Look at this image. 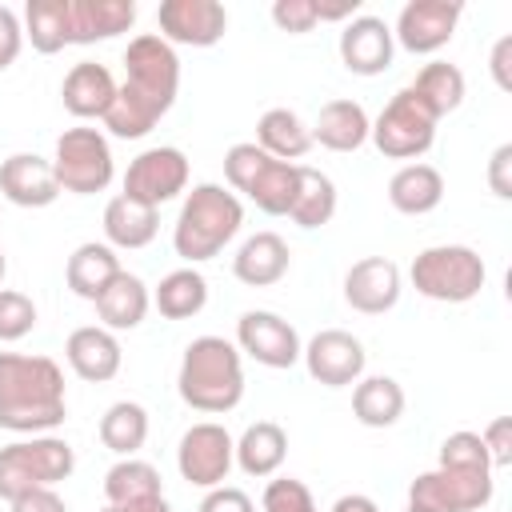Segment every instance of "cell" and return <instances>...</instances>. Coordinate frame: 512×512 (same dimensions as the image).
Returning <instances> with one entry per match:
<instances>
[{
	"label": "cell",
	"instance_id": "1",
	"mask_svg": "<svg viewBox=\"0 0 512 512\" xmlns=\"http://www.w3.org/2000/svg\"><path fill=\"white\" fill-rule=\"evenodd\" d=\"M180 92V56L156 32H140L124 48V84H116V100L104 112V128L116 140L148 136Z\"/></svg>",
	"mask_w": 512,
	"mask_h": 512
},
{
	"label": "cell",
	"instance_id": "2",
	"mask_svg": "<svg viewBox=\"0 0 512 512\" xmlns=\"http://www.w3.org/2000/svg\"><path fill=\"white\" fill-rule=\"evenodd\" d=\"M68 416L64 372L52 356L0 352V428L16 436H44Z\"/></svg>",
	"mask_w": 512,
	"mask_h": 512
},
{
	"label": "cell",
	"instance_id": "3",
	"mask_svg": "<svg viewBox=\"0 0 512 512\" xmlns=\"http://www.w3.org/2000/svg\"><path fill=\"white\" fill-rule=\"evenodd\" d=\"M176 392L192 412L224 416L244 400V356L224 336H196L176 372Z\"/></svg>",
	"mask_w": 512,
	"mask_h": 512
},
{
	"label": "cell",
	"instance_id": "4",
	"mask_svg": "<svg viewBox=\"0 0 512 512\" xmlns=\"http://www.w3.org/2000/svg\"><path fill=\"white\" fill-rule=\"evenodd\" d=\"M240 224H244V204L232 188L212 184V180L192 184V192L184 196L180 216L172 224V248L184 264L196 268V264L220 256L236 240Z\"/></svg>",
	"mask_w": 512,
	"mask_h": 512
},
{
	"label": "cell",
	"instance_id": "5",
	"mask_svg": "<svg viewBox=\"0 0 512 512\" xmlns=\"http://www.w3.org/2000/svg\"><path fill=\"white\" fill-rule=\"evenodd\" d=\"M76 468V452L64 436L44 432L28 440H12L0 448V500H16L36 488H56Z\"/></svg>",
	"mask_w": 512,
	"mask_h": 512
},
{
	"label": "cell",
	"instance_id": "6",
	"mask_svg": "<svg viewBox=\"0 0 512 512\" xmlns=\"http://www.w3.org/2000/svg\"><path fill=\"white\" fill-rule=\"evenodd\" d=\"M408 280L420 296H428L436 304H468L480 296L488 268H484L480 252L468 244H432L412 256Z\"/></svg>",
	"mask_w": 512,
	"mask_h": 512
},
{
	"label": "cell",
	"instance_id": "7",
	"mask_svg": "<svg viewBox=\"0 0 512 512\" xmlns=\"http://www.w3.org/2000/svg\"><path fill=\"white\" fill-rule=\"evenodd\" d=\"M52 172L60 192L72 196H96L112 184L116 176V160H112V144L100 128H64L56 136V152H52Z\"/></svg>",
	"mask_w": 512,
	"mask_h": 512
},
{
	"label": "cell",
	"instance_id": "8",
	"mask_svg": "<svg viewBox=\"0 0 512 512\" xmlns=\"http://www.w3.org/2000/svg\"><path fill=\"white\" fill-rule=\"evenodd\" d=\"M436 116L416 100V92L412 88H400L388 104H384V112L372 120V132H368V140L388 156V160H420L432 144H436Z\"/></svg>",
	"mask_w": 512,
	"mask_h": 512
},
{
	"label": "cell",
	"instance_id": "9",
	"mask_svg": "<svg viewBox=\"0 0 512 512\" xmlns=\"http://www.w3.org/2000/svg\"><path fill=\"white\" fill-rule=\"evenodd\" d=\"M496 484L492 472H464V468H428L408 484V508L420 512H484Z\"/></svg>",
	"mask_w": 512,
	"mask_h": 512
},
{
	"label": "cell",
	"instance_id": "10",
	"mask_svg": "<svg viewBox=\"0 0 512 512\" xmlns=\"http://www.w3.org/2000/svg\"><path fill=\"white\" fill-rule=\"evenodd\" d=\"M232 464H236V440H232V432H228L224 424H216V420L192 424V428L180 436V444H176V468H180V476H184L188 484L204 488V492H208V488H220V484L228 480Z\"/></svg>",
	"mask_w": 512,
	"mask_h": 512
},
{
	"label": "cell",
	"instance_id": "11",
	"mask_svg": "<svg viewBox=\"0 0 512 512\" xmlns=\"http://www.w3.org/2000/svg\"><path fill=\"white\" fill-rule=\"evenodd\" d=\"M180 192H188V156L172 144L144 148L124 172V196H132L140 204L160 208V204L176 200Z\"/></svg>",
	"mask_w": 512,
	"mask_h": 512
},
{
	"label": "cell",
	"instance_id": "12",
	"mask_svg": "<svg viewBox=\"0 0 512 512\" xmlns=\"http://www.w3.org/2000/svg\"><path fill=\"white\" fill-rule=\"evenodd\" d=\"M236 348H240V356L264 364V368H292L304 352L300 332L280 312H268V308H252L236 320Z\"/></svg>",
	"mask_w": 512,
	"mask_h": 512
},
{
	"label": "cell",
	"instance_id": "13",
	"mask_svg": "<svg viewBox=\"0 0 512 512\" xmlns=\"http://www.w3.org/2000/svg\"><path fill=\"white\" fill-rule=\"evenodd\" d=\"M156 28L172 48H212L228 32V12L220 0H164L156 8Z\"/></svg>",
	"mask_w": 512,
	"mask_h": 512
},
{
	"label": "cell",
	"instance_id": "14",
	"mask_svg": "<svg viewBox=\"0 0 512 512\" xmlns=\"http://www.w3.org/2000/svg\"><path fill=\"white\" fill-rule=\"evenodd\" d=\"M460 12H464L460 0H408L396 16L392 40L412 56H432L456 36Z\"/></svg>",
	"mask_w": 512,
	"mask_h": 512
},
{
	"label": "cell",
	"instance_id": "15",
	"mask_svg": "<svg viewBox=\"0 0 512 512\" xmlns=\"http://www.w3.org/2000/svg\"><path fill=\"white\" fill-rule=\"evenodd\" d=\"M300 360H304V368H308V376H312L316 384H324V388H352V384L364 376L368 352H364V344H360L352 332H344V328H324V332H316V336L304 344Z\"/></svg>",
	"mask_w": 512,
	"mask_h": 512
},
{
	"label": "cell",
	"instance_id": "16",
	"mask_svg": "<svg viewBox=\"0 0 512 512\" xmlns=\"http://www.w3.org/2000/svg\"><path fill=\"white\" fill-rule=\"evenodd\" d=\"M404 276L388 256H364L344 272V304L360 316H384L396 308Z\"/></svg>",
	"mask_w": 512,
	"mask_h": 512
},
{
	"label": "cell",
	"instance_id": "17",
	"mask_svg": "<svg viewBox=\"0 0 512 512\" xmlns=\"http://www.w3.org/2000/svg\"><path fill=\"white\" fill-rule=\"evenodd\" d=\"M336 48H340V64L352 76H380V72L392 68V56H396L392 28L380 16H352L340 28Z\"/></svg>",
	"mask_w": 512,
	"mask_h": 512
},
{
	"label": "cell",
	"instance_id": "18",
	"mask_svg": "<svg viewBox=\"0 0 512 512\" xmlns=\"http://www.w3.org/2000/svg\"><path fill=\"white\" fill-rule=\"evenodd\" d=\"M0 196L16 208H48L60 196L52 160L36 152H12L8 160H0Z\"/></svg>",
	"mask_w": 512,
	"mask_h": 512
},
{
	"label": "cell",
	"instance_id": "19",
	"mask_svg": "<svg viewBox=\"0 0 512 512\" xmlns=\"http://www.w3.org/2000/svg\"><path fill=\"white\" fill-rule=\"evenodd\" d=\"M64 360L84 384H108L124 364V348H120L116 332H108L100 324H84L64 340Z\"/></svg>",
	"mask_w": 512,
	"mask_h": 512
},
{
	"label": "cell",
	"instance_id": "20",
	"mask_svg": "<svg viewBox=\"0 0 512 512\" xmlns=\"http://www.w3.org/2000/svg\"><path fill=\"white\" fill-rule=\"evenodd\" d=\"M60 100L76 120H104V112L116 100V76L96 60H80L68 68L60 84Z\"/></svg>",
	"mask_w": 512,
	"mask_h": 512
},
{
	"label": "cell",
	"instance_id": "21",
	"mask_svg": "<svg viewBox=\"0 0 512 512\" xmlns=\"http://www.w3.org/2000/svg\"><path fill=\"white\" fill-rule=\"evenodd\" d=\"M288 268H292V252H288L284 236H276V232L248 236L232 256V276L248 288H272L288 276Z\"/></svg>",
	"mask_w": 512,
	"mask_h": 512
},
{
	"label": "cell",
	"instance_id": "22",
	"mask_svg": "<svg viewBox=\"0 0 512 512\" xmlns=\"http://www.w3.org/2000/svg\"><path fill=\"white\" fill-rule=\"evenodd\" d=\"M136 24L132 0H68V44H96Z\"/></svg>",
	"mask_w": 512,
	"mask_h": 512
},
{
	"label": "cell",
	"instance_id": "23",
	"mask_svg": "<svg viewBox=\"0 0 512 512\" xmlns=\"http://www.w3.org/2000/svg\"><path fill=\"white\" fill-rule=\"evenodd\" d=\"M96 304V316H100V328L108 332H132L144 324L148 308H152V292L148 284L136 276V272H116V280L92 300Z\"/></svg>",
	"mask_w": 512,
	"mask_h": 512
},
{
	"label": "cell",
	"instance_id": "24",
	"mask_svg": "<svg viewBox=\"0 0 512 512\" xmlns=\"http://www.w3.org/2000/svg\"><path fill=\"white\" fill-rule=\"evenodd\" d=\"M308 132H312V144H320L328 152H356L368 144L372 120H368L364 104H356V100H328Z\"/></svg>",
	"mask_w": 512,
	"mask_h": 512
},
{
	"label": "cell",
	"instance_id": "25",
	"mask_svg": "<svg viewBox=\"0 0 512 512\" xmlns=\"http://www.w3.org/2000/svg\"><path fill=\"white\" fill-rule=\"evenodd\" d=\"M440 200H444V176L424 160L400 164L388 180V204L400 216H428L432 208H440Z\"/></svg>",
	"mask_w": 512,
	"mask_h": 512
},
{
	"label": "cell",
	"instance_id": "26",
	"mask_svg": "<svg viewBox=\"0 0 512 512\" xmlns=\"http://www.w3.org/2000/svg\"><path fill=\"white\" fill-rule=\"evenodd\" d=\"M160 232V208L152 204H140L132 196H112L104 204V236H108V248H148Z\"/></svg>",
	"mask_w": 512,
	"mask_h": 512
},
{
	"label": "cell",
	"instance_id": "27",
	"mask_svg": "<svg viewBox=\"0 0 512 512\" xmlns=\"http://www.w3.org/2000/svg\"><path fill=\"white\" fill-rule=\"evenodd\" d=\"M284 456H288V432L276 420H256L236 440V464H240L244 476L272 480L280 472Z\"/></svg>",
	"mask_w": 512,
	"mask_h": 512
},
{
	"label": "cell",
	"instance_id": "28",
	"mask_svg": "<svg viewBox=\"0 0 512 512\" xmlns=\"http://www.w3.org/2000/svg\"><path fill=\"white\" fill-rule=\"evenodd\" d=\"M404 388L392 376H360L352 384V416L364 428H392L404 416Z\"/></svg>",
	"mask_w": 512,
	"mask_h": 512
},
{
	"label": "cell",
	"instance_id": "29",
	"mask_svg": "<svg viewBox=\"0 0 512 512\" xmlns=\"http://www.w3.org/2000/svg\"><path fill=\"white\" fill-rule=\"evenodd\" d=\"M116 272H120L116 248L96 244V240L80 244V248L68 256V264H64V280H68V288H72L80 300H96V296L116 280Z\"/></svg>",
	"mask_w": 512,
	"mask_h": 512
},
{
	"label": "cell",
	"instance_id": "30",
	"mask_svg": "<svg viewBox=\"0 0 512 512\" xmlns=\"http://www.w3.org/2000/svg\"><path fill=\"white\" fill-rule=\"evenodd\" d=\"M204 304H208V280L192 264L160 276V284L152 288V308L164 320H192L204 312Z\"/></svg>",
	"mask_w": 512,
	"mask_h": 512
},
{
	"label": "cell",
	"instance_id": "31",
	"mask_svg": "<svg viewBox=\"0 0 512 512\" xmlns=\"http://www.w3.org/2000/svg\"><path fill=\"white\" fill-rule=\"evenodd\" d=\"M256 144H260L268 156L296 164V160L312 148V132H308V124L300 120V112H292V108H268V112L256 120Z\"/></svg>",
	"mask_w": 512,
	"mask_h": 512
},
{
	"label": "cell",
	"instance_id": "32",
	"mask_svg": "<svg viewBox=\"0 0 512 512\" xmlns=\"http://www.w3.org/2000/svg\"><path fill=\"white\" fill-rule=\"evenodd\" d=\"M408 88L416 92V100H420L436 120L448 116V112H456V108L464 104V92H468L464 72H460L456 64H448V60H432V64H424Z\"/></svg>",
	"mask_w": 512,
	"mask_h": 512
},
{
	"label": "cell",
	"instance_id": "33",
	"mask_svg": "<svg viewBox=\"0 0 512 512\" xmlns=\"http://www.w3.org/2000/svg\"><path fill=\"white\" fill-rule=\"evenodd\" d=\"M292 224L300 228H324L336 216V184L328 172L300 164V180H296V200L288 208Z\"/></svg>",
	"mask_w": 512,
	"mask_h": 512
},
{
	"label": "cell",
	"instance_id": "34",
	"mask_svg": "<svg viewBox=\"0 0 512 512\" xmlns=\"http://www.w3.org/2000/svg\"><path fill=\"white\" fill-rule=\"evenodd\" d=\"M148 496H164V480L148 460L124 456L104 472V500L112 508H124V504H136Z\"/></svg>",
	"mask_w": 512,
	"mask_h": 512
},
{
	"label": "cell",
	"instance_id": "35",
	"mask_svg": "<svg viewBox=\"0 0 512 512\" xmlns=\"http://www.w3.org/2000/svg\"><path fill=\"white\" fill-rule=\"evenodd\" d=\"M144 440H148V412H144V404H136V400L108 404V412L100 416V444L124 460V456H136L144 448Z\"/></svg>",
	"mask_w": 512,
	"mask_h": 512
},
{
	"label": "cell",
	"instance_id": "36",
	"mask_svg": "<svg viewBox=\"0 0 512 512\" xmlns=\"http://www.w3.org/2000/svg\"><path fill=\"white\" fill-rule=\"evenodd\" d=\"M296 180H300V164H288V160L268 156L244 196H248L260 212H268V216H288V208H292V200H296Z\"/></svg>",
	"mask_w": 512,
	"mask_h": 512
},
{
	"label": "cell",
	"instance_id": "37",
	"mask_svg": "<svg viewBox=\"0 0 512 512\" xmlns=\"http://www.w3.org/2000/svg\"><path fill=\"white\" fill-rule=\"evenodd\" d=\"M24 40L40 56H52V52L68 48V0H28Z\"/></svg>",
	"mask_w": 512,
	"mask_h": 512
},
{
	"label": "cell",
	"instance_id": "38",
	"mask_svg": "<svg viewBox=\"0 0 512 512\" xmlns=\"http://www.w3.org/2000/svg\"><path fill=\"white\" fill-rule=\"evenodd\" d=\"M440 468H464V472H492V460L484 452L480 432H452L440 444Z\"/></svg>",
	"mask_w": 512,
	"mask_h": 512
},
{
	"label": "cell",
	"instance_id": "39",
	"mask_svg": "<svg viewBox=\"0 0 512 512\" xmlns=\"http://www.w3.org/2000/svg\"><path fill=\"white\" fill-rule=\"evenodd\" d=\"M36 328V304L28 292L0 288V344H16Z\"/></svg>",
	"mask_w": 512,
	"mask_h": 512
},
{
	"label": "cell",
	"instance_id": "40",
	"mask_svg": "<svg viewBox=\"0 0 512 512\" xmlns=\"http://www.w3.org/2000/svg\"><path fill=\"white\" fill-rule=\"evenodd\" d=\"M260 512H316V500L304 480L296 476H272L260 496Z\"/></svg>",
	"mask_w": 512,
	"mask_h": 512
},
{
	"label": "cell",
	"instance_id": "41",
	"mask_svg": "<svg viewBox=\"0 0 512 512\" xmlns=\"http://www.w3.org/2000/svg\"><path fill=\"white\" fill-rule=\"evenodd\" d=\"M272 24H276L280 32L300 36V32H312L320 20H316L312 0H276V4H272Z\"/></svg>",
	"mask_w": 512,
	"mask_h": 512
},
{
	"label": "cell",
	"instance_id": "42",
	"mask_svg": "<svg viewBox=\"0 0 512 512\" xmlns=\"http://www.w3.org/2000/svg\"><path fill=\"white\" fill-rule=\"evenodd\" d=\"M480 440H484V452H488V460H492V472L512 464V416H496V420L480 432Z\"/></svg>",
	"mask_w": 512,
	"mask_h": 512
},
{
	"label": "cell",
	"instance_id": "43",
	"mask_svg": "<svg viewBox=\"0 0 512 512\" xmlns=\"http://www.w3.org/2000/svg\"><path fill=\"white\" fill-rule=\"evenodd\" d=\"M20 48H24V24H20V16L12 8L0 4V72L16 64Z\"/></svg>",
	"mask_w": 512,
	"mask_h": 512
},
{
	"label": "cell",
	"instance_id": "44",
	"mask_svg": "<svg viewBox=\"0 0 512 512\" xmlns=\"http://www.w3.org/2000/svg\"><path fill=\"white\" fill-rule=\"evenodd\" d=\"M196 512H256V504H252L248 492H240L232 484H220V488H208L204 492V500H200Z\"/></svg>",
	"mask_w": 512,
	"mask_h": 512
},
{
	"label": "cell",
	"instance_id": "45",
	"mask_svg": "<svg viewBox=\"0 0 512 512\" xmlns=\"http://www.w3.org/2000/svg\"><path fill=\"white\" fill-rule=\"evenodd\" d=\"M488 188L500 200H512V144H500L488 160Z\"/></svg>",
	"mask_w": 512,
	"mask_h": 512
},
{
	"label": "cell",
	"instance_id": "46",
	"mask_svg": "<svg viewBox=\"0 0 512 512\" xmlns=\"http://www.w3.org/2000/svg\"><path fill=\"white\" fill-rule=\"evenodd\" d=\"M12 512H68V504L60 500L56 488H36V492H24L8 504Z\"/></svg>",
	"mask_w": 512,
	"mask_h": 512
},
{
	"label": "cell",
	"instance_id": "47",
	"mask_svg": "<svg viewBox=\"0 0 512 512\" xmlns=\"http://www.w3.org/2000/svg\"><path fill=\"white\" fill-rule=\"evenodd\" d=\"M492 64V80H496V88L500 92H512V36H500L496 44H492V56H488Z\"/></svg>",
	"mask_w": 512,
	"mask_h": 512
},
{
	"label": "cell",
	"instance_id": "48",
	"mask_svg": "<svg viewBox=\"0 0 512 512\" xmlns=\"http://www.w3.org/2000/svg\"><path fill=\"white\" fill-rule=\"evenodd\" d=\"M316 20H332V24H348L352 16H360V0H312Z\"/></svg>",
	"mask_w": 512,
	"mask_h": 512
},
{
	"label": "cell",
	"instance_id": "49",
	"mask_svg": "<svg viewBox=\"0 0 512 512\" xmlns=\"http://www.w3.org/2000/svg\"><path fill=\"white\" fill-rule=\"evenodd\" d=\"M332 512H380V508H376L372 496H364V492H348V496H340V500L332 504Z\"/></svg>",
	"mask_w": 512,
	"mask_h": 512
},
{
	"label": "cell",
	"instance_id": "50",
	"mask_svg": "<svg viewBox=\"0 0 512 512\" xmlns=\"http://www.w3.org/2000/svg\"><path fill=\"white\" fill-rule=\"evenodd\" d=\"M120 512H172V504L164 496H148V500H136V504H124Z\"/></svg>",
	"mask_w": 512,
	"mask_h": 512
},
{
	"label": "cell",
	"instance_id": "51",
	"mask_svg": "<svg viewBox=\"0 0 512 512\" xmlns=\"http://www.w3.org/2000/svg\"><path fill=\"white\" fill-rule=\"evenodd\" d=\"M4 272H8V260H4V248H0V284H4Z\"/></svg>",
	"mask_w": 512,
	"mask_h": 512
},
{
	"label": "cell",
	"instance_id": "52",
	"mask_svg": "<svg viewBox=\"0 0 512 512\" xmlns=\"http://www.w3.org/2000/svg\"><path fill=\"white\" fill-rule=\"evenodd\" d=\"M100 512H120V508H112V504H108V508H100Z\"/></svg>",
	"mask_w": 512,
	"mask_h": 512
},
{
	"label": "cell",
	"instance_id": "53",
	"mask_svg": "<svg viewBox=\"0 0 512 512\" xmlns=\"http://www.w3.org/2000/svg\"><path fill=\"white\" fill-rule=\"evenodd\" d=\"M404 512H420V508H404Z\"/></svg>",
	"mask_w": 512,
	"mask_h": 512
}]
</instances>
